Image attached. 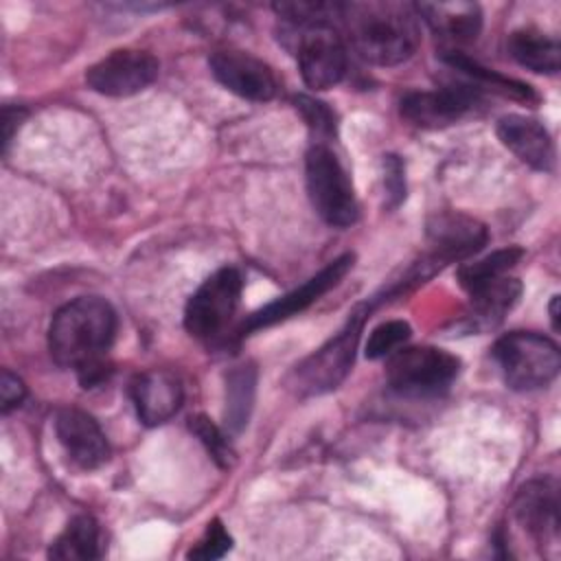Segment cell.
Returning a JSON list of instances; mask_svg holds the SVG:
<instances>
[{
	"instance_id": "obj_17",
	"label": "cell",
	"mask_w": 561,
	"mask_h": 561,
	"mask_svg": "<svg viewBox=\"0 0 561 561\" xmlns=\"http://www.w3.org/2000/svg\"><path fill=\"white\" fill-rule=\"evenodd\" d=\"M497 138L511 149L524 164L548 171L554 162V145L548 129L530 116L508 114L497 121Z\"/></svg>"
},
{
	"instance_id": "obj_31",
	"label": "cell",
	"mask_w": 561,
	"mask_h": 561,
	"mask_svg": "<svg viewBox=\"0 0 561 561\" xmlns=\"http://www.w3.org/2000/svg\"><path fill=\"white\" fill-rule=\"evenodd\" d=\"M24 116H26V112L22 107H11V105L4 107V112H2V127H4V140L2 142H4V149L9 147V142L13 138V131H15V127H20Z\"/></svg>"
},
{
	"instance_id": "obj_3",
	"label": "cell",
	"mask_w": 561,
	"mask_h": 561,
	"mask_svg": "<svg viewBox=\"0 0 561 561\" xmlns=\"http://www.w3.org/2000/svg\"><path fill=\"white\" fill-rule=\"evenodd\" d=\"M366 313L368 307L353 309L346 324L289 373L287 383L298 397H318L331 392L346 379L355 362Z\"/></svg>"
},
{
	"instance_id": "obj_6",
	"label": "cell",
	"mask_w": 561,
	"mask_h": 561,
	"mask_svg": "<svg viewBox=\"0 0 561 561\" xmlns=\"http://www.w3.org/2000/svg\"><path fill=\"white\" fill-rule=\"evenodd\" d=\"M305 180L311 206L329 224L346 228L357 221L359 206L353 184L337 156L327 145H311L305 158Z\"/></svg>"
},
{
	"instance_id": "obj_13",
	"label": "cell",
	"mask_w": 561,
	"mask_h": 561,
	"mask_svg": "<svg viewBox=\"0 0 561 561\" xmlns=\"http://www.w3.org/2000/svg\"><path fill=\"white\" fill-rule=\"evenodd\" d=\"M432 254L427 256L436 267L476 254L486 241L484 224L460 213H440L427 224Z\"/></svg>"
},
{
	"instance_id": "obj_20",
	"label": "cell",
	"mask_w": 561,
	"mask_h": 561,
	"mask_svg": "<svg viewBox=\"0 0 561 561\" xmlns=\"http://www.w3.org/2000/svg\"><path fill=\"white\" fill-rule=\"evenodd\" d=\"M522 294V285L517 278L500 276L473 291L471 296V324L473 329H489L502 322L506 311L517 302Z\"/></svg>"
},
{
	"instance_id": "obj_8",
	"label": "cell",
	"mask_w": 561,
	"mask_h": 561,
	"mask_svg": "<svg viewBox=\"0 0 561 561\" xmlns=\"http://www.w3.org/2000/svg\"><path fill=\"white\" fill-rule=\"evenodd\" d=\"M243 278L237 267H221L210 274L188 298L184 327L197 340L219 335L239 307Z\"/></svg>"
},
{
	"instance_id": "obj_4",
	"label": "cell",
	"mask_w": 561,
	"mask_h": 561,
	"mask_svg": "<svg viewBox=\"0 0 561 561\" xmlns=\"http://www.w3.org/2000/svg\"><path fill=\"white\" fill-rule=\"evenodd\" d=\"M283 44L296 55L302 81L313 90L337 85L346 75V46L333 22L285 24Z\"/></svg>"
},
{
	"instance_id": "obj_26",
	"label": "cell",
	"mask_w": 561,
	"mask_h": 561,
	"mask_svg": "<svg viewBox=\"0 0 561 561\" xmlns=\"http://www.w3.org/2000/svg\"><path fill=\"white\" fill-rule=\"evenodd\" d=\"M410 324L403 320H388L377 324L366 342V357L379 359L390 353H394L408 337H410Z\"/></svg>"
},
{
	"instance_id": "obj_1",
	"label": "cell",
	"mask_w": 561,
	"mask_h": 561,
	"mask_svg": "<svg viewBox=\"0 0 561 561\" xmlns=\"http://www.w3.org/2000/svg\"><path fill=\"white\" fill-rule=\"evenodd\" d=\"M116 335V313L99 296L64 305L48 327V351L64 368H75L85 388L105 377L103 355Z\"/></svg>"
},
{
	"instance_id": "obj_25",
	"label": "cell",
	"mask_w": 561,
	"mask_h": 561,
	"mask_svg": "<svg viewBox=\"0 0 561 561\" xmlns=\"http://www.w3.org/2000/svg\"><path fill=\"white\" fill-rule=\"evenodd\" d=\"M294 105L307 123L311 136L316 138V145H324V140L335 136V114L329 110L327 103L307 94H298L294 99Z\"/></svg>"
},
{
	"instance_id": "obj_22",
	"label": "cell",
	"mask_w": 561,
	"mask_h": 561,
	"mask_svg": "<svg viewBox=\"0 0 561 561\" xmlns=\"http://www.w3.org/2000/svg\"><path fill=\"white\" fill-rule=\"evenodd\" d=\"M256 390V370L250 364L237 366L226 379V410L224 419L230 432H241L250 419Z\"/></svg>"
},
{
	"instance_id": "obj_30",
	"label": "cell",
	"mask_w": 561,
	"mask_h": 561,
	"mask_svg": "<svg viewBox=\"0 0 561 561\" xmlns=\"http://www.w3.org/2000/svg\"><path fill=\"white\" fill-rule=\"evenodd\" d=\"M26 394V386L22 383V379L18 375H13L11 370H2L0 375V399H2V412H11L13 408H18L22 403Z\"/></svg>"
},
{
	"instance_id": "obj_2",
	"label": "cell",
	"mask_w": 561,
	"mask_h": 561,
	"mask_svg": "<svg viewBox=\"0 0 561 561\" xmlns=\"http://www.w3.org/2000/svg\"><path fill=\"white\" fill-rule=\"evenodd\" d=\"M340 22L359 57L375 66L410 59L421 39L419 15L410 2H342Z\"/></svg>"
},
{
	"instance_id": "obj_7",
	"label": "cell",
	"mask_w": 561,
	"mask_h": 561,
	"mask_svg": "<svg viewBox=\"0 0 561 561\" xmlns=\"http://www.w3.org/2000/svg\"><path fill=\"white\" fill-rule=\"evenodd\" d=\"M460 359L436 346H410L388 355L386 379L392 390L408 397H434L449 388Z\"/></svg>"
},
{
	"instance_id": "obj_28",
	"label": "cell",
	"mask_w": 561,
	"mask_h": 561,
	"mask_svg": "<svg viewBox=\"0 0 561 561\" xmlns=\"http://www.w3.org/2000/svg\"><path fill=\"white\" fill-rule=\"evenodd\" d=\"M232 546V539L230 535L226 533V528L221 526L219 519H213L208 526H206V533L204 537L197 541L195 548L188 550V557L191 559H206V561H213V559H219L224 557Z\"/></svg>"
},
{
	"instance_id": "obj_23",
	"label": "cell",
	"mask_w": 561,
	"mask_h": 561,
	"mask_svg": "<svg viewBox=\"0 0 561 561\" xmlns=\"http://www.w3.org/2000/svg\"><path fill=\"white\" fill-rule=\"evenodd\" d=\"M445 61H447L451 68H456L458 72H462V75L471 77L473 81H478L480 85H486V88H491V90H495V92H500V94H504V96H511V99H517V101H526V103L537 101V94L533 92L530 85H526V83H522V81H515V79H508V77H502L500 72L480 66L478 61L465 57L462 53L449 50V53L445 55Z\"/></svg>"
},
{
	"instance_id": "obj_9",
	"label": "cell",
	"mask_w": 561,
	"mask_h": 561,
	"mask_svg": "<svg viewBox=\"0 0 561 561\" xmlns=\"http://www.w3.org/2000/svg\"><path fill=\"white\" fill-rule=\"evenodd\" d=\"M158 59L147 50L118 48L92 64L85 72L88 85L105 96H131L158 77Z\"/></svg>"
},
{
	"instance_id": "obj_29",
	"label": "cell",
	"mask_w": 561,
	"mask_h": 561,
	"mask_svg": "<svg viewBox=\"0 0 561 561\" xmlns=\"http://www.w3.org/2000/svg\"><path fill=\"white\" fill-rule=\"evenodd\" d=\"M383 186H386V197L388 206H397L405 197V180H403V164L397 156H383Z\"/></svg>"
},
{
	"instance_id": "obj_24",
	"label": "cell",
	"mask_w": 561,
	"mask_h": 561,
	"mask_svg": "<svg viewBox=\"0 0 561 561\" xmlns=\"http://www.w3.org/2000/svg\"><path fill=\"white\" fill-rule=\"evenodd\" d=\"M522 256H524L522 248L495 250L493 254H489L476 263H465L458 270V280L467 291H473V289L504 276L511 267H515L519 263Z\"/></svg>"
},
{
	"instance_id": "obj_18",
	"label": "cell",
	"mask_w": 561,
	"mask_h": 561,
	"mask_svg": "<svg viewBox=\"0 0 561 561\" xmlns=\"http://www.w3.org/2000/svg\"><path fill=\"white\" fill-rule=\"evenodd\" d=\"M414 9L436 35L449 42H473L482 28V11L476 2H419Z\"/></svg>"
},
{
	"instance_id": "obj_10",
	"label": "cell",
	"mask_w": 561,
	"mask_h": 561,
	"mask_svg": "<svg viewBox=\"0 0 561 561\" xmlns=\"http://www.w3.org/2000/svg\"><path fill=\"white\" fill-rule=\"evenodd\" d=\"M353 267V254H342L337 259H333L331 263H327L318 274H313L309 280H305L300 287L287 291L285 296H280L274 302H267L265 307H261L259 311H254L239 329L241 335H248L252 331L272 327L276 322H283L300 311H305L309 305H313L320 296H324L331 287H335L344 274Z\"/></svg>"
},
{
	"instance_id": "obj_16",
	"label": "cell",
	"mask_w": 561,
	"mask_h": 561,
	"mask_svg": "<svg viewBox=\"0 0 561 561\" xmlns=\"http://www.w3.org/2000/svg\"><path fill=\"white\" fill-rule=\"evenodd\" d=\"M55 434L70 456V460L81 469H96L101 467L107 456V438L99 423L83 410L64 408L55 416Z\"/></svg>"
},
{
	"instance_id": "obj_21",
	"label": "cell",
	"mask_w": 561,
	"mask_h": 561,
	"mask_svg": "<svg viewBox=\"0 0 561 561\" xmlns=\"http://www.w3.org/2000/svg\"><path fill=\"white\" fill-rule=\"evenodd\" d=\"M99 524L90 515L72 517L64 533L50 543L48 557L57 561H90L101 557Z\"/></svg>"
},
{
	"instance_id": "obj_32",
	"label": "cell",
	"mask_w": 561,
	"mask_h": 561,
	"mask_svg": "<svg viewBox=\"0 0 561 561\" xmlns=\"http://www.w3.org/2000/svg\"><path fill=\"white\" fill-rule=\"evenodd\" d=\"M557 305H559V296H552V302H550V318H552V327L559 329V311H557Z\"/></svg>"
},
{
	"instance_id": "obj_19",
	"label": "cell",
	"mask_w": 561,
	"mask_h": 561,
	"mask_svg": "<svg viewBox=\"0 0 561 561\" xmlns=\"http://www.w3.org/2000/svg\"><path fill=\"white\" fill-rule=\"evenodd\" d=\"M508 53L511 57L533 70V72H546L554 75L561 66V46L559 39L552 35H546L537 28H517L508 35Z\"/></svg>"
},
{
	"instance_id": "obj_12",
	"label": "cell",
	"mask_w": 561,
	"mask_h": 561,
	"mask_svg": "<svg viewBox=\"0 0 561 561\" xmlns=\"http://www.w3.org/2000/svg\"><path fill=\"white\" fill-rule=\"evenodd\" d=\"M213 77L230 92L248 101H270L276 90L272 68L243 50H217L208 59Z\"/></svg>"
},
{
	"instance_id": "obj_11",
	"label": "cell",
	"mask_w": 561,
	"mask_h": 561,
	"mask_svg": "<svg viewBox=\"0 0 561 561\" xmlns=\"http://www.w3.org/2000/svg\"><path fill=\"white\" fill-rule=\"evenodd\" d=\"M478 90L467 85H449L440 90L408 92L401 103V116L423 129H440L460 121L478 103Z\"/></svg>"
},
{
	"instance_id": "obj_15",
	"label": "cell",
	"mask_w": 561,
	"mask_h": 561,
	"mask_svg": "<svg viewBox=\"0 0 561 561\" xmlns=\"http://www.w3.org/2000/svg\"><path fill=\"white\" fill-rule=\"evenodd\" d=\"M129 394L138 419L153 427L167 423L184 401V386L180 377L164 368H153L140 373L131 386Z\"/></svg>"
},
{
	"instance_id": "obj_27",
	"label": "cell",
	"mask_w": 561,
	"mask_h": 561,
	"mask_svg": "<svg viewBox=\"0 0 561 561\" xmlns=\"http://www.w3.org/2000/svg\"><path fill=\"white\" fill-rule=\"evenodd\" d=\"M191 432L202 440V445L206 447V451L213 456V460L219 465V467H228L230 460H232V449H230V443L226 438V434L204 414H197L191 419L188 423Z\"/></svg>"
},
{
	"instance_id": "obj_14",
	"label": "cell",
	"mask_w": 561,
	"mask_h": 561,
	"mask_svg": "<svg viewBox=\"0 0 561 561\" xmlns=\"http://www.w3.org/2000/svg\"><path fill=\"white\" fill-rule=\"evenodd\" d=\"M513 513L517 524L543 546L554 543L559 537V491L552 480H530L515 497Z\"/></svg>"
},
{
	"instance_id": "obj_5",
	"label": "cell",
	"mask_w": 561,
	"mask_h": 561,
	"mask_svg": "<svg viewBox=\"0 0 561 561\" xmlns=\"http://www.w3.org/2000/svg\"><path fill=\"white\" fill-rule=\"evenodd\" d=\"M493 357L513 390L548 386L561 366L559 346L533 331H511L493 344Z\"/></svg>"
}]
</instances>
